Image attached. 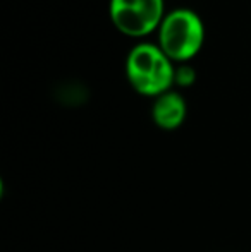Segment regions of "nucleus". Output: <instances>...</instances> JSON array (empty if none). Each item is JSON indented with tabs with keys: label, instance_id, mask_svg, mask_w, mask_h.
<instances>
[{
	"label": "nucleus",
	"instance_id": "f257e3e1",
	"mask_svg": "<svg viewBox=\"0 0 251 252\" xmlns=\"http://www.w3.org/2000/svg\"><path fill=\"white\" fill-rule=\"evenodd\" d=\"M126 76L138 94L155 100L174 86L176 65L158 45L138 43L127 53Z\"/></svg>",
	"mask_w": 251,
	"mask_h": 252
},
{
	"label": "nucleus",
	"instance_id": "20e7f679",
	"mask_svg": "<svg viewBox=\"0 0 251 252\" xmlns=\"http://www.w3.org/2000/svg\"><path fill=\"white\" fill-rule=\"evenodd\" d=\"M186 113L188 106L184 98L172 90L155 98L151 106V119L155 126L164 130H176L181 127L186 120Z\"/></svg>",
	"mask_w": 251,
	"mask_h": 252
},
{
	"label": "nucleus",
	"instance_id": "39448f33",
	"mask_svg": "<svg viewBox=\"0 0 251 252\" xmlns=\"http://www.w3.org/2000/svg\"><path fill=\"white\" fill-rule=\"evenodd\" d=\"M196 79V70L193 69L188 63H182V65L176 67V76H174V84L181 88H188L194 83Z\"/></svg>",
	"mask_w": 251,
	"mask_h": 252
},
{
	"label": "nucleus",
	"instance_id": "f03ea898",
	"mask_svg": "<svg viewBox=\"0 0 251 252\" xmlns=\"http://www.w3.org/2000/svg\"><path fill=\"white\" fill-rule=\"evenodd\" d=\"M205 43L201 17L191 9H174L165 14L158 28V47L172 62L186 63L200 53Z\"/></svg>",
	"mask_w": 251,
	"mask_h": 252
},
{
	"label": "nucleus",
	"instance_id": "7ed1b4c3",
	"mask_svg": "<svg viewBox=\"0 0 251 252\" xmlns=\"http://www.w3.org/2000/svg\"><path fill=\"white\" fill-rule=\"evenodd\" d=\"M108 14L122 34L143 38L160 28L165 17L164 0H110Z\"/></svg>",
	"mask_w": 251,
	"mask_h": 252
}]
</instances>
